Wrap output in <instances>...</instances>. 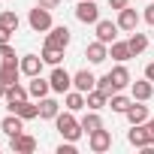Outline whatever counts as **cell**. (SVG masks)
Returning a JSON list of instances; mask_svg holds the SVG:
<instances>
[{"label":"cell","instance_id":"1","mask_svg":"<svg viewBox=\"0 0 154 154\" xmlns=\"http://www.w3.org/2000/svg\"><path fill=\"white\" fill-rule=\"evenodd\" d=\"M54 127H57V133H60L63 139H69V142H75V139H79V136L85 133V130H82V124L72 118V112H69V109H66L63 115L57 112V118H54Z\"/></svg>","mask_w":154,"mask_h":154},{"label":"cell","instance_id":"2","mask_svg":"<svg viewBox=\"0 0 154 154\" xmlns=\"http://www.w3.org/2000/svg\"><path fill=\"white\" fill-rule=\"evenodd\" d=\"M27 21H30V27H33L36 33L51 30V9H45V6H39V3H36V9H30Z\"/></svg>","mask_w":154,"mask_h":154},{"label":"cell","instance_id":"3","mask_svg":"<svg viewBox=\"0 0 154 154\" xmlns=\"http://www.w3.org/2000/svg\"><path fill=\"white\" fill-rule=\"evenodd\" d=\"M75 18L82 24H97L100 21V9L94 0H79V6H75Z\"/></svg>","mask_w":154,"mask_h":154},{"label":"cell","instance_id":"4","mask_svg":"<svg viewBox=\"0 0 154 154\" xmlns=\"http://www.w3.org/2000/svg\"><path fill=\"white\" fill-rule=\"evenodd\" d=\"M48 82H51V91H54V94H66V91L72 88V75H69L66 69H60V63H57V66L51 69V79H48Z\"/></svg>","mask_w":154,"mask_h":154},{"label":"cell","instance_id":"5","mask_svg":"<svg viewBox=\"0 0 154 154\" xmlns=\"http://www.w3.org/2000/svg\"><path fill=\"white\" fill-rule=\"evenodd\" d=\"M127 142L136 145V148H145V145H154V136H151L148 124H145V127H142V124H133V130L127 133Z\"/></svg>","mask_w":154,"mask_h":154},{"label":"cell","instance_id":"6","mask_svg":"<svg viewBox=\"0 0 154 154\" xmlns=\"http://www.w3.org/2000/svg\"><path fill=\"white\" fill-rule=\"evenodd\" d=\"M72 88H75V91H82V94L94 91V88H97V75H94L91 69H79V72L72 75Z\"/></svg>","mask_w":154,"mask_h":154},{"label":"cell","instance_id":"7","mask_svg":"<svg viewBox=\"0 0 154 154\" xmlns=\"http://www.w3.org/2000/svg\"><path fill=\"white\" fill-rule=\"evenodd\" d=\"M18 75H21V63H18V57H15V60H3V66H0V82L9 88V85L18 82Z\"/></svg>","mask_w":154,"mask_h":154},{"label":"cell","instance_id":"8","mask_svg":"<svg viewBox=\"0 0 154 154\" xmlns=\"http://www.w3.org/2000/svg\"><path fill=\"white\" fill-rule=\"evenodd\" d=\"M9 148L15 154H30V151H36V139L27 133H18V136H9Z\"/></svg>","mask_w":154,"mask_h":154},{"label":"cell","instance_id":"9","mask_svg":"<svg viewBox=\"0 0 154 154\" xmlns=\"http://www.w3.org/2000/svg\"><path fill=\"white\" fill-rule=\"evenodd\" d=\"M45 45H51V48H60V51H63V48L69 45V27H63V24H60V27H51V33L45 36Z\"/></svg>","mask_w":154,"mask_h":154},{"label":"cell","instance_id":"10","mask_svg":"<svg viewBox=\"0 0 154 154\" xmlns=\"http://www.w3.org/2000/svg\"><path fill=\"white\" fill-rule=\"evenodd\" d=\"M88 145H91V151H97V154H100V151H109V148H112V133L100 127V130H94V133H91Z\"/></svg>","mask_w":154,"mask_h":154},{"label":"cell","instance_id":"11","mask_svg":"<svg viewBox=\"0 0 154 154\" xmlns=\"http://www.w3.org/2000/svg\"><path fill=\"white\" fill-rule=\"evenodd\" d=\"M18 63H21V72L33 79V75H39V72H42V63H45V60H42V54H24Z\"/></svg>","mask_w":154,"mask_h":154},{"label":"cell","instance_id":"12","mask_svg":"<svg viewBox=\"0 0 154 154\" xmlns=\"http://www.w3.org/2000/svg\"><path fill=\"white\" fill-rule=\"evenodd\" d=\"M118 21H97V39L100 42H106V45H112L115 42V36H118Z\"/></svg>","mask_w":154,"mask_h":154},{"label":"cell","instance_id":"13","mask_svg":"<svg viewBox=\"0 0 154 154\" xmlns=\"http://www.w3.org/2000/svg\"><path fill=\"white\" fill-rule=\"evenodd\" d=\"M136 24H139V12H136V9H130V6H124V9L118 12V27H121V30H127V33H133V30H136Z\"/></svg>","mask_w":154,"mask_h":154},{"label":"cell","instance_id":"14","mask_svg":"<svg viewBox=\"0 0 154 154\" xmlns=\"http://www.w3.org/2000/svg\"><path fill=\"white\" fill-rule=\"evenodd\" d=\"M0 130H3L6 136H18V133H24V118L12 112L9 118H3V121H0Z\"/></svg>","mask_w":154,"mask_h":154},{"label":"cell","instance_id":"15","mask_svg":"<svg viewBox=\"0 0 154 154\" xmlns=\"http://www.w3.org/2000/svg\"><path fill=\"white\" fill-rule=\"evenodd\" d=\"M27 91H30V97H33V100H42V97H48V91H51V82H48V79H42V75H33Z\"/></svg>","mask_w":154,"mask_h":154},{"label":"cell","instance_id":"16","mask_svg":"<svg viewBox=\"0 0 154 154\" xmlns=\"http://www.w3.org/2000/svg\"><path fill=\"white\" fill-rule=\"evenodd\" d=\"M130 91H133V100H151V94H154V85H151V79H142V82H130Z\"/></svg>","mask_w":154,"mask_h":154},{"label":"cell","instance_id":"17","mask_svg":"<svg viewBox=\"0 0 154 154\" xmlns=\"http://www.w3.org/2000/svg\"><path fill=\"white\" fill-rule=\"evenodd\" d=\"M9 112H15V115H21L24 121H30V118H39V103H27V100H21V103L9 106Z\"/></svg>","mask_w":154,"mask_h":154},{"label":"cell","instance_id":"18","mask_svg":"<svg viewBox=\"0 0 154 154\" xmlns=\"http://www.w3.org/2000/svg\"><path fill=\"white\" fill-rule=\"evenodd\" d=\"M85 54H88V60H91V63H103V60L109 57V48H106V42H100V39H97V42H91V45L85 48Z\"/></svg>","mask_w":154,"mask_h":154},{"label":"cell","instance_id":"19","mask_svg":"<svg viewBox=\"0 0 154 154\" xmlns=\"http://www.w3.org/2000/svg\"><path fill=\"white\" fill-rule=\"evenodd\" d=\"M85 100H88V109H94V112H100L103 106H109V94H106V91H100V88L88 91V94H85Z\"/></svg>","mask_w":154,"mask_h":154},{"label":"cell","instance_id":"20","mask_svg":"<svg viewBox=\"0 0 154 154\" xmlns=\"http://www.w3.org/2000/svg\"><path fill=\"white\" fill-rule=\"evenodd\" d=\"M124 115H127L130 124H145V121H148V106H142V100H139V103H133Z\"/></svg>","mask_w":154,"mask_h":154},{"label":"cell","instance_id":"21","mask_svg":"<svg viewBox=\"0 0 154 154\" xmlns=\"http://www.w3.org/2000/svg\"><path fill=\"white\" fill-rule=\"evenodd\" d=\"M27 94H30V91H27V88H21V85L15 82V85H9V88H6V103H9V106H15V103L27 100Z\"/></svg>","mask_w":154,"mask_h":154},{"label":"cell","instance_id":"22","mask_svg":"<svg viewBox=\"0 0 154 154\" xmlns=\"http://www.w3.org/2000/svg\"><path fill=\"white\" fill-rule=\"evenodd\" d=\"M85 106H88V100H85L82 91H66V109H69V112H79V109H85Z\"/></svg>","mask_w":154,"mask_h":154},{"label":"cell","instance_id":"23","mask_svg":"<svg viewBox=\"0 0 154 154\" xmlns=\"http://www.w3.org/2000/svg\"><path fill=\"white\" fill-rule=\"evenodd\" d=\"M127 45H130V51H133V54H142V51L148 48V36L133 30V33H130V39H127Z\"/></svg>","mask_w":154,"mask_h":154},{"label":"cell","instance_id":"24","mask_svg":"<svg viewBox=\"0 0 154 154\" xmlns=\"http://www.w3.org/2000/svg\"><path fill=\"white\" fill-rule=\"evenodd\" d=\"M109 57H115V60H121V63H124V60H130V57H133V51H130V45H127V42H118V39H115V42H112Z\"/></svg>","mask_w":154,"mask_h":154},{"label":"cell","instance_id":"25","mask_svg":"<svg viewBox=\"0 0 154 154\" xmlns=\"http://www.w3.org/2000/svg\"><path fill=\"white\" fill-rule=\"evenodd\" d=\"M130 106H133V100L124 97V94H112V97H109V109H112V112H121V115H124Z\"/></svg>","mask_w":154,"mask_h":154},{"label":"cell","instance_id":"26","mask_svg":"<svg viewBox=\"0 0 154 154\" xmlns=\"http://www.w3.org/2000/svg\"><path fill=\"white\" fill-rule=\"evenodd\" d=\"M57 100H51V97H42L39 100V118H57Z\"/></svg>","mask_w":154,"mask_h":154},{"label":"cell","instance_id":"27","mask_svg":"<svg viewBox=\"0 0 154 154\" xmlns=\"http://www.w3.org/2000/svg\"><path fill=\"white\" fill-rule=\"evenodd\" d=\"M79 124H82V130H85L88 136H91L94 130H100V127H103V121H100V115H97L94 109H91V112H88V115H85V118H82Z\"/></svg>","mask_w":154,"mask_h":154},{"label":"cell","instance_id":"28","mask_svg":"<svg viewBox=\"0 0 154 154\" xmlns=\"http://www.w3.org/2000/svg\"><path fill=\"white\" fill-rule=\"evenodd\" d=\"M109 75H112V82H115V88H118V91L130 85V72H127V66H115Z\"/></svg>","mask_w":154,"mask_h":154},{"label":"cell","instance_id":"29","mask_svg":"<svg viewBox=\"0 0 154 154\" xmlns=\"http://www.w3.org/2000/svg\"><path fill=\"white\" fill-rule=\"evenodd\" d=\"M0 24H3V27H6V30H12V33H15V30H18V24H21V21H18V15H15V12H12V9H6V12H0Z\"/></svg>","mask_w":154,"mask_h":154},{"label":"cell","instance_id":"30","mask_svg":"<svg viewBox=\"0 0 154 154\" xmlns=\"http://www.w3.org/2000/svg\"><path fill=\"white\" fill-rule=\"evenodd\" d=\"M60 57H63V51H60V48H51V45H45V48H42V60H45V63L57 66V63H60Z\"/></svg>","mask_w":154,"mask_h":154},{"label":"cell","instance_id":"31","mask_svg":"<svg viewBox=\"0 0 154 154\" xmlns=\"http://www.w3.org/2000/svg\"><path fill=\"white\" fill-rule=\"evenodd\" d=\"M97 88H100V91H106L109 97H112V94H118V88H115V82H112V75H109V72L103 75V79H97Z\"/></svg>","mask_w":154,"mask_h":154},{"label":"cell","instance_id":"32","mask_svg":"<svg viewBox=\"0 0 154 154\" xmlns=\"http://www.w3.org/2000/svg\"><path fill=\"white\" fill-rule=\"evenodd\" d=\"M0 57H3V60H15V48L6 45V42H0Z\"/></svg>","mask_w":154,"mask_h":154},{"label":"cell","instance_id":"33","mask_svg":"<svg viewBox=\"0 0 154 154\" xmlns=\"http://www.w3.org/2000/svg\"><path fill=\"white\" fill-rule=\"evenodd\" d=\"M142 18H145V21H148V24L154 27V3H148V6H145V12H142Z\"/></svg>","mask_w":154,"mask_h":154},{"label":"cell","instance_id":"34","mask_svg":"<svg viewBox=\"0 0 154 154\" xmlns=\"http://www.w3.org/2000/svg\"><path fill=\"white\" fill-rule=\"evenodd\" d=\"M57 154H75V145L66 139V145H60V148H57Z\"/></svg>","mask_w":154,"mask_h":154},{"label":"cell","instance_id":"35","mask_svg":"<svg viewBox=\"0 0 154 154\" xmlns=\"http://www.w3.org/2000/svg\"><path fill=\"white\" fill-rule=\"evenodd\" d=\"M39 6H45V9H57L60 0H39Z\"/></svg>","mask_w":154,"mask_h":154},{"label":"cell","instance_id":"36","mask_svg":"<svg viewBox=\"0 0 154 154\" xmlns=\"http://www.w3.org/2000/svg\"><path fill=\"white\" fill-rule=\"evenodd\" d=\"M109 6H112V9H118V12H121V9H124V6H130V3H127V0H109Z\"/></svg>","mask_w":154,"mask_h":154},{"label":"cell","instance_id":"37","mask_svg":"<svg viewBox=\"0 0 154 154\" xmlns=\"http://www.w3.org/2000/svg\"><path fill=\"white\" fill-rule=\"evenodd\" d=\"M9 36H12V30H6L3 24H0V42H9Z\"/></svg>","mask_w":154,"mask_h":154},{"label":"cell","instance_id":"38","mask_svg":"<svg viewBox=\"0 0 154 154\" xmlns=\"http://www.w3.org/2000/svg\"><path fill=\"white\" fill-rule=\"evenodd\" d=\"M145 79H151V82H154V60L145 66Z\"/></svg>","mask_w":154,"mask_h":154},{"label":"cell","instance_id":"39","mask_svg":"<svg viewBox=\"0 0 154 154\" xmlns=\"http://www.w3.org/2000/svg\"><path fill=\"white\" fill-rule=\"evenodd\" d=\"M0 100H6V85L0 82Z\"/></svg>","mask_w":154,"mask_h":154},{"label":"cell","instance_id":"40","mask_svg":"<svg viewBox=\"0 0 154 154\" xmlns=\"http://www.w3.org/2000/svg\"><path fill=\"white\" fill-rule=\"evenodd\" d=\"M148 130H151V136H154V118H148Z\"/></svg>","mask_w":154,"mask_h":154}]
</instances>
